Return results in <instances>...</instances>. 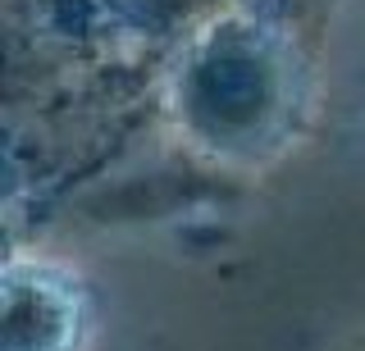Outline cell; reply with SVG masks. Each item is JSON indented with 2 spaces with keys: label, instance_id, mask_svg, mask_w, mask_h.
Instances as JSON below:
<instances>
[]
</instances>
